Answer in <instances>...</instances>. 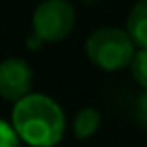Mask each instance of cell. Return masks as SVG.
I'll list each match as a JSON object with an SVG mask.
<instances>
[{
  "label": "cell",
  "mask_w": 147,
  "mask_h": 147,
  "mask_svg": "<svg viewBox=\"0 0 147 147\" xmlns=\"http://www.w3.org/2000/svg\"><path fill=\"white\" fill-rule=\"evenodd\" d=\"M10 123L18 137L30 147H55L61 143L67 127L61 105L42 93H30L14 103Z\"/></svg>",
  "instance_id": "obj_1"
},
{
  "label": "cell",
  "mask_w": 147,
  "mask_h": 147,
  "mask_svg": "<svg viewBox=\"0 0 147 147\" xmlns=\"http://www.w3.org/2000/svg\"><path fill=\"white\" fill-rule=\"evenodd\" d=\"M85 51L95 67L113 73L131 65L137 53V45L127 32V28L103 26L89 34L85 42Z\"/></svg>",
  "instance_id": "obj_2"
},
{
  "label": "cell",
  "mask_w": 147,
  "mask_h": 147,
  "mask_svg": "<svg viewBox=\"0 0 147 147\" xmlns=\"http://www.w3.org/2000/svg\"><path fill=\"white\" fill-rule=\"evenodd\" d=\"M75 20V6L69 0H42L32 14V30L45 42H59L73 32Z\"/></svg>",
  "instance_id": "obj_3"
},
{
  "label": "cell",
  "mask_w": 147,
  "mask_h": 147,
  "mask_svg": "<svg viewBox=\"0 0 147 147\" xmlns=\"http://www.w3.org/2000/svg\"><path fill=\"white\" fill-rule=\"evenodd\" d=\"M32 69L20 57H10L0 65V95L10 103L30 95L32 89Z\"/></svg>",
  "instance_id": "obj_4"
},
{
  "label": "cell",
  "mask_w": 147,
  "mask_h": 147,
  "mask_svg": "<svg viewBox=\"0 0 147 147\" xmlns=\"http://www.w3.org/2000/svg\"><path fill=\"white\" fill-rule=\"evenodd\" d=\"M137 49H147V0H139L131 8L125 24Z\"/></svg>",
  "instance_id": "obj_5"
},
{
  "label": "cell",
  "mask_w": 147,
  "mask_h": 147,
  "mask_svg": "<svg viewBox=\"0 0 147 147\" xmlns=\"http://www.w3.org/2000/svg\"><path fill=\"white\" fill-rule=\"evenodd\" d=\"M101 125V115L97 109L93 107H85L81 109L77 115H75V121H73V133L77 139H89L97 133Z\"/></svg>",
  "instance_id": "obj_6"
},
{
  "label": "cell",
  "mask_w": 147,
  "mask_h": 147,
  "mask_svg": "<svg viewBox=\"0 0 147 147\" xmlns=\"http://www.w3.org/2000/svg\"><path fill=\"white\" fill-rule=\"evenodd\" d=\"M133 81L145 91L147 89V49H137L131 65H129Z\"/></svg>",
  "instance_id": "obj_7"
},
{
  "label": "cell",
  "mask_w": 147,
  "mask_h": 147,
  "mask_svg": "<svg viewBox=\"0 0 147 147\" xmlns=\"http://www.w3.org/2000/svg\"><path fill=\"white\" fill-rule=\"evenodd\" d=\"M0 129H2V147H20V141H22V139H20L18 133L14 131L12 123L2 121Z\"/></svg>",
  "instance_id": "obj_8"
},
{
  "label": "cell",
  "mask_w": 147,
  "mask_h": 147,
  "mask_svg": "<svg viewBox=\"0 0 147 147\" xmlns=\"http://www.w3.org/2000/svg\"><path fill=\"white\" fill-rule=\"evenodd\" d=\"M135 115H137L139 123L147 127V89H145V91L139 95V99H137V105H135Z\"/></svg>",
  "instance_id": "obj_9"
},
{
  "label": "cell",
  "mask_w": 147,
  "mask_h": 147,
  "mask_svg": "<svg viewBox=\"0 0 147 147\" xmlns=\"http://www.w3.org/2000/svg\"><path fill=\"white\" fill-rule=\"evenodd\" d=\"M42 45H45V40H42L34 30L26 36V49H28V51H40V49H42Z\"/></svg>",
  "instance_id": "obj_10"
},
{
  "label": "cell",
  "mask_w": 147,
  "mask_h": 147,
  "mask_svg": "<svg viewBox=\"0 0 147 147\" xmlns=\"http://www.w3.org/2000/svg\"><path fill=\"white\" fill-rule=\"evenodd\" d=\"M81 2H85V4H95V2H99V0H81Z\"/></svg>",
  "instance_id": "obj_11"
}]
</instances>
